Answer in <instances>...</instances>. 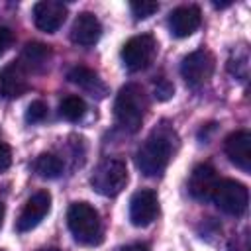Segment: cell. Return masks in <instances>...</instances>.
I'll use <instances>...</instances> for the list:
<instances>
[{
    "mask_svg": "<svg viewBox=\"0 0 251 251\" xmlns=\"http://www.w3.org/2000/svg\"><path fill=\"white\" fill-rule=\"evenodd\" d=\"M47 116V104L43 100H33L29 106H27V112H25V120L29 124H39L43 122Z\"/></svg>",
    "mask_w": 251,
    "mask_h": 251,
    "instance_id": "ffe728a7",
    "label": "cell"
},
{
    "mask_svg": "<svg viewBox=\"0 0 251 251\" xmlns=\"http://www.w3.org/2000/svg\"><path fill=\"white\" fill-rule=\"evenodd\" d=\"M49 208H51V194H49L47 190L35 192V194L25 202V206L22 208L20 218L16 220V229H18L20 233L31 231V229H33L35 226H39L41 220L47 216Z\"/></svg>",
    "mask_w": 251,
    "mask_h": 251,
    "instance_id": "ba28073f",
    "label": "cell"
},
{
    "mask_svg": "<svg viewBox=\"0 0 251 251\" xmlns=\"http://www.w3.org/2000/svg\"><path fill=\"white\" fill-rule=\"evenodd\" d=\"M153 90H155V98L161 100V102L173 98V94H175V86H173V82H171L169 78H165V76H159V78L155 80Z\"/></svg>",
    "mask_w": 251,
    "mask_h": 251,
    "instance_id": "44dd1931",
    "label": "cell"
},
{
    "mask_svg": "<svg viewBox=\"0 0 251 251\" xmlns=\"http://www.w3.org/2000/svg\"><path fill=\"white\" fill-rule=\"evenodd\" d=\"M218 173L212 165H198L194 167L190 178H188V192L196 200H212V194L218 184Z\"/></svg>",
    "mask_w": 251,
    "mask_h": 251,
    "instance_id": "4fadbf2b",
    "label": "cell"
},
{
    "mask_svg": "<svg viewBox=\"0 0 251 251\" xmlns=\"http://www.w3.org/2000/svg\"><path fill=\"white\" fill-rule=\"evenodd\" d=\"M224 149H226V155L229 157V161L237 169H241L245 173L251 171V133L247 129L229 133L226 137Z\"/></svg>",
    "mask_w": 251,
    "mask_h": 251,
    "instance_id": "8fae6325",
    "label": "cell"
},
{
    "mask_svg": "<svg viewBox=\"0 0 251 251\" xmlns=\"http://www.w3.org/2000/svg\"><path fill=\"white\" fill-rule=\"evenodd\" d=\"M202 22V14L196 6H178L169 16V27L175 37H188L192 35Z\"/></svg>",
    "mask_w": 251,
    "mask_h": 251,
    "instance_id": "5bb4252c",
    "label": "cell"
},
{
    "mask_svg": "<svg viewBox=\"0 0 251 251\" xmlns=\"http://www.w3.org/2000/svg\"><path fill=\"white\" fill-rule=\"evenodd\" d=\"M159 212V200L157 194L151 188L137 190L129 200V220L137 227L149 226Z\"/></svg>",
    "mask_w": 251,
    "mask_h": 251,
    "instance_id": "9c48e42d",
    "label": "cell"
},
{
    "mask_svg": "<svg viewBox=\"0 0 251 251\" xmlns=\"http://www.w3.org/2000/svg\"><path fill=\"white\" fill-rule=\"evenodd\" d=\"M2 220H4V204L0 202V226H2Z\"/></svg>",
    "mask_w": 251,
    "mask_h": 251,
    "instance_id": "4316f807",
    "label": "cell"
},
{
    "mask_svg": "<svg viewBox=\"0 0 251 251\" xmlns=\"http://www.w3.org/2000/svg\"><path fill=\"white\" fill-rule=\"evenodd\" d=\"M12 165V149L8 143L0 141V173H4Z\"/></svg>",
    "mask_w": 251,
    "mask_h": 251,
    "instance_id": "603a6c76",
    "label": "cell"
},
{
    "mask_svg": "<svg viewBox=\"0 0 251 251\" xmlns=\"http://www.w3.org/2000/svg\"><path fill=\"white\" fill-rule=\"evenodd\" d=\"M0 251H4V249H0Z\"/></svg>",
    "mask_w": 251,
    "mask_h": 251,
    "instance_id": "f1b7e54d",
    "label": "cell"
},
{
    "mask_svg": "<svg viewBox=\"0 0 251 251\" xmlns=\"http://www.w3.org/2000/svg\"><path fill=\"white\" fill-rule=\"evenodd\" d=\"M37 251H61V249H57V247H45V249H37Z\"/></svg>",
    "mask_w": 251,
    "mask_h": 251,
    "instance_id": "83f0119b",
    "label": "cell"
},
{
    "mask_svg": "<svg viewBox=\"0 0 251 251\" xmlns=\"http://www.w3.org/2000/svg\"><path fill=\"white\" fill-rule=\"evenodd\" d=\"M67 18V6L57 0H41L33 6V22L45 33H55Z\"/></svg>",
    "mask_w": 251,
    "mask_h": 251,
    "instance_id": "30bf717a",
    "label": "cell"
},
{
    "mask_svg": "<svg viewBox=\"0 0 251 251\" xmlns=\"http://www.w3.org/2000/svg\"><path fill=\"white\" fill-rule=\"evenodd\" d=\"M145 110H147V98L139 84L131 82L120 88L116 102H114V116L122 129L135 133L141 127Z\"/></svg>",
    "mask_w": 251,
    "mask_h": 251,
    "instance_id": "6da1fadb",
    "label": "cell"
},
{
    "mask_svg": "<svg viewBox=\"0 0 251 251\" xmlns=\"http://www.w3.org/2000/svg\"><path fill=\"white\" fill-rule=\"evenodd\" d=\"M157 53V41L149 33L133 35L129 37L122 47V61L127 71H143L151 65L153 57Z\"/></svg>",
    "mask_w": 251,
    "mask_h": 251,
    "instance_id": "8992f818",
    "label": "cell"
},
{
    "mask_svg": "<svg viewBox=\"0 0 251 251\" xmlns=\"http://www.w3.org/2000/svg\"><path fill=\"white\" fill-rule=\"evenodd\" d=\"M63 161L61 157L53 155V153H41L37 155V159L33 161V171L41 176V178H57L63 173Z\"/></svg>",
    "mask_w": 251,
    "mask_h": 251,
    "instance_id": "ac0fdd59",
    "label": "cell"
},
{
    "mask_svg": "<svg viewBox=\"0 0 251 251\" xmlns=\"http://www.w3.org/2000/svg\"><path fill=\"white\" fill-rule=\"evenodd\" d=\"M120 251H147V247L135 243V245H127V247H124V249H120Z\"/></svg>",
    "mask_w": 251,
    "mask_h": 251,
    "instance_id": "484cf974",
    "label": "cell"
},
{
    "mask_svg": "<svg viewBox=\"0 0 251 251\" xmlns=\"http://www.w3.org/2000/svg\"><path fill=\"white\" fill-rule=\"evenodd\" d=\"M67 224L76 243L96 245L102 241L100 214L88 202H73L67 212Z\"/></svg>",
    "mask_w": 251,
    "mask_h": 251,
    "instance_id": "3957f363",
    "label": "cell"
},
{
    "mask_svg": "<svg viewBox=\"0 0 251 251\" xmlns=\"http://www.w3.org/2000/svg\"><path fill=\"white\" fill-rule=\"evenodd\" d=\"M229 251H249V239H247V231H243L239 237H235L229 245Z\"/></svg>",
    "mask_w": 251,
    "mask_h": 251,
    "instance_id": "d4e9b609",
    "label": "cell"
},
{
    "mask_svg": "<svg viewBox=\"0 0 251 251\" xmlns=\"http://www.w3.org/2000/svg\"><path fill=\"white\" fill-rule=\"evenodd\" d=\"M100 35H102V25H100V22L94 14L82 12L73 22V27H71L73 43L82 45V47H90L100 39Z\"/></svg>",
    "mask_w": 251,
    "mask_h": 251,
    "instance_id": "9a60e30c",
    "label": "cell"
},
{
    "mask_svg": "<svg viewBox=\"0 0 251 251\" xmlns=\"http://www.w3.org/2000/svg\"><path fill=\"white\" fill-rule=\"evenodd\" d=\"M14 41V35H12V29L6 27V25H0V57L8 51V47L12 45Z\"/></svg>",
    "mask_w": 251,
    "mask_h": 251,
    "instance_id": "cb8c5ba5",
    "label": "cell"
},
{
    "mask_svg": "<svg viewBox=\"0 0 251 251\" xmlns=\"http://www.w3.org/2000/svg\"><path fill=\"white\" fill-rule=\"evenodd\" d=\"M214 73V55L206 49H196L188 53L180 63V75L184 82L192 88L202 86Z\"/></svg>",
    "mask_w": 251,
    "mask_h": 251,
    "instance_id": "52a82bcc",
    "label": "cell"
},
{
    "mask_svg": "<svg viewBox=\"0 0 251 251\" xmlns=\"http://www.w3.org/2000/svg\"><path fill=\"white\" fill-rule=\"evenodd\" d=\"M129 8H131V12H133V16L137 20H143V18H149L151 14H155L159 10V4L157 2H145V0H141V2H131Z\"/></svg>",
    "mask_w": 251,
    "mask_h": 251,
    "instance_id": "7402d4cb",
    "label": "cell"
},
{
    "mask_svg": "<svg viewBox=\"0 0 251 251\" xmlns=\"http://www.w3.org/2000/svg\"><path fill=\"white\" fill-rule=\"evenodd\" d=\"M67 78H69L73 84H76V86H80V88L92 92V96L96 94V96L102 98L104 92H106V86L102 84V80L98 78V75H96L92 69L84 67V65H76V67H73V69L69 71Z\"/></svg>",
    "mask_w": 251,
    "mask_h": 251,
    "instance_id": "e0dca14e",
    "label": "cell"
},
{
    "mask_svg": "<svg viewBox=\"0 0 251 251\" xmlns=\"http://www.w3.org/2000/svg\"><path fill=\"white\" fill-rule=\"evenodd\" d=\"M92 188L102 196H118L127 184V167L122 159L108 157L94 169L90 176Z\"/></svg>",
    "mask_w": 251,
    "mask_h": 251,
    "instance_id": "277c9868",
    "label": "cell"
},
{
    "mask_svg": "<svg viewBox=\"0 0 251 251\" xmlns=\"http://www.w3.org/2000/svg\"><path fill=\"white\" fill-rule=\"evenodd\" d=\"M27 88H29L27 73L18 61H12L6 67H2V71H0V94L4 98H20L22 94L27 92Z\"/></svg>",
    "mask_w": 251,
    "mask_h": 251,
    "instance_id": "7c38bea8",
    "label": "cell"
},
{
    "mask_svg": "<svg viewBox=\"0 0 251 251\" xmlns=\"http://www.w3.org/2000/svg\"><path fill=\"white\" fill-rule=\"evenodd\" d=\"M59 114L69 122H78L86 114V104L80 96H67L59 104Z\"/></svg>",
    "mask_w": 251,
    "mask_h": 251,
    "instance_id": "d6986e66",
    "label": "cell"
},
{
    "mask_svg": "<svg viewBox=\"0 0 251 251\" xmlns=\"http://www.w3.org/2000/svg\"><path fill=\"white\" fill-rule=\"evenodd\" d=\"M171 133L167 131H153L137 149L135 153V165L145 176H157L161 175L171 159Z\"/></svg>",
    "mask_w": 251,
    "mask_h": 251,
    "instance_id": "7a4b0ae2",
    "label": "cell"
},
{
    "mask_svg": "<svg viewBox=\"0 0 251 251\" xmlns=\"http://www.w3.org/2000/svg\"><path fill=\"white\" fill-rule=\"evenodd\" d=\"M51 59V49L43 43H27L18 59V63L25 69V73H41Z\"/></svg>",
    "mask_w": 251,
    "mask_h": 251,
    "instance_id": "2e32d148",
    "label": "cell"
},
{
    "mask_svg": "<svg viewBox=\"0 0 251 251\" xmlns=\"http://www.w3.org/2000/svg\"><path fill=\"white\" fill-rule=\"evenodd\" d=\"M212 200L216 206L229 214V216H241L247 210L249 204V190L245 184L231 180V178H220L216 184V190L212 194Z\"/></svg>",
    "mask_w": 251,
    "mask_h": 251,
    "instance_id": "5b68a950",
    "label": "cell"
}]
</instances>
